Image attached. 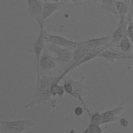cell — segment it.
<instances>
[{
  "mask_svg": "<svg viewBox=\"0 0 133 133\" xmlns=\"http://www.w3.org/2000/svg\"><path fill=\"white\" fill-rule=\"evenodd\" d=\"M128 99H127L123 102L121 103L115 108L102 113L101 125L114 122L117 120L118 119L119 115L122 113L124 110V104L128 101Z\"/></svg>",
  "mask_w": 133,
  "mask_h": 133,
  "instance_id": "obj_9",
  "label": "cell"
},
{
  "mask_svg": "<svg viewBox=\"0 0 133 133\" xmlns=\"http://www.w3.org/2000/svg\"><path fill=\"white\" fill-rule=\"evenodd\" d=\"M97 57L103 58L106 61H109L112 63H114L115 60L128 59L127 54L116 50L113 48L112 49H105L99 54Z\"/></svg>",
  "mask_w": 133,
  "mask_h": 133,
  "instance_id": "obj_11",
  "label": "cell"
},
{
  "mask_svg": "<svg viewBox=\"0 0 133 133\" xmlns=\"http://www.w3.org/2000/svg\"><path fill=\"white\" fill-rule=\"evenodd\" d=\"M133 13V0H129V12L127 17L132 18V14Z\"/></svg>",
  "mask_w": 133,
  "mask_h": 133,
  "instance_id": "obj_24",
  "label": "cell"
},
{
  "mask_svg": "<svg viewBox=\"0 0 133 133\" xmlns=\"http://www.w3.org/2000/svg\"><path fill=\"white\" fill-rule=\"evenodd\" d=\"M84 108L81 107H77L74 109V114L77 116H80L83 115L84 113Z\"/></svg>",
  "mask_w": 133,
  "mask_h": 133,
  "instance_id": "obj_23",
  "label": "cell"
},
{
  "mask_svg": "<svg viewBox=\"0 0 133 133\" xmlns=\"http://www.w3.org/2000/svg\"><path fill=\"white\" fill-rule=\"evenodd\" d=\"M118 46L119 47L121 51L125 54H129L132 51L131 42L126 35L121 40Z\"/></svg>",
  "mask_w": 133,
  "mask_h": 133,
  "instance_id": "obj_16",
  "label": "cell"
},
{
  "mask_svg": "<svg viewBox=\"0 0 133 133\" xmlns=\"http://www.w3.org/2000/svg\"><path fill=\"white\" fill-rule=\"evenodd\" d=\"M56 92L57 95H58L59 97H60V98L62 97L65 92V90H64L63 86H60L58 84L56 87Z\"/></svg>",
  "mask_w": 133,
  "mask_h": 133,
  "instance_id": "obj_21",
  "label": "cell"
},
{
  "mask_svg": "<svg viewBox=\"0 0 133 133\" xmlns=\"http://www.w3.org/2000/svg\"><path fill=\"white\" fill-rule=\"evenodd\" d=\"M127 55L128 57V59L131 60V59L133 58V51H132L131 52H130L129 54H127Z\"/></svg>",
  "mask_w": 133,
  "mask_h": 133,
  "instance_id": "obj_25",
  "label": "cell"
},
{
  "mask_svg": "<svg viewBox=\"0 0 133 133\" xmlns=\"http://www.w3.org/2000/svg\"><path fill=\"white\" fill-rule=\"evenodd\" d=\"M0 130H1V126H0Z\"/></svg>",
  "mask_w": 133,
  "mask_h": 133,
  "instance_id": "obj_31",
  "label": "cell"
},
{
  "mask_svg": "<svg viewBox=\"0 0 133 133\" xmlns=\"http://www.w3.org/2000/svg\"><path fill=\"white\" fill-rule=\"evenodd\" d=\"M119 1H123V0H119Z\"/></svg>",
  "mask_w": 133,
  "mask_h": 133,
  "instance_id": "obj_32",
  "label": "cell"
},
{
  "mask_svg": "<svg viewBox=\"0 0 133 133\" xmlns=\"http://www.w3.org/2000/svg\"><path fill=\"white\" fill-rule=\"evenodd\" d=\"M101 8L107 12L111 13L114 15L118 16L116 10L115 0H100Z\"/></svg>",
  "mask_w": 133,
  "mask_h": 133,
  "instance_id": "obj_17",
  "label": "cell"
},
{
  "mask_svg": "<svg viewBox=\"0 0 133 133\" xmlns=\"http://www.w3.org/2000/svg\"><path fill=\"white\" fill-rule=\"evenodd\" d=\"M90 49L83 45L81 42H78L77 46L74 49V54L71 61L66 64L65 69H68L70 71L73 69L75 65L82 59L86 53Z\"/></svg>",
  "mask_w": 133,
  "mask_h": 133,
  "instance_id": "obj_10",
  "label": "cell"
},
{
  "mask_svg": "<svg viewBox=\"0 0 133 133\" xmlns=\"http://www.w3.org/2000/svg\"><path fill=\"white\" fill-rule=\"evenodd\" d=\"M54 2H61V0H53Z\"/></svg>",
  "mask_w": 133,
  "mask_h": 133,
  "instance_id": "obj_28",
  "label": "cell"
},
{
  "mask_svg": "<svg viewBox=\"0 0 133 133\" xmlns=\"http://www.w3.org/2000/svg\"><path fill=\"white\" fill-rule=\"evenodd\" d=\"M128 23V20H120L117 27L111 35V39L108 44L110 47H113L119 43L123 37L126 35V29Z\"/></svg>",
  "mask_w": 133,
  "mask_h": 133,
  "instance_id": "obj_8",
  "label": "cell"
},
{
  "mask_svg": "<svg viewBox=\"0 0 133 133\" xmlns=\"http://www.w3.org/2000/svg\"><path fill=\"white\" fill-rule=\"evenodd\" d=\"M108 126H105L104 128H101L100 125L95 124H89L87 128L84 131L85 133H101Z\"/></svg>",
  "mask_w": 133,
  "mask_h": 133,
  "instance_id": "obj_19",
  "label": "cell"
},
{
  "mask_svg": "<svg viewBox=\"0 0 133 133\" xmlns=\"http://www.w3.org/2000/svg\"><path fill=\"white\" fill-rule=\"evenodd\" d=\"M73 0H61V2L63 3L64 4H65V3H68L69 2H70V1H72Z\"/></svg>",
  "mask_w": 133,
  "mask_h": 133,
  "instance_id": "obj_26",
  "label": "cell"
},
{
  "mask_svg": "<svg viewBox=\"0 0 133 133\" xmlns=\"http://www.w3.org/2000/svg\"><path fill=\"white\" fill-rule=\"evenodd\" d=\"M35 122L31 119H17L4 121L0 120L1 130L5 132L19 133L32 128Z\"/></svg>",
  "mask_w": 133,
  "mask_h": 133,
  "instance_id": "obj_2",
  "label": "cell"
},
{
  "mask_svg": "<svg viewBox=\"0 0 133 133\" xmlns=\"http://www.w3.org/2000/svg\"><path fill=\"white\" fill-rule=\"evenodd\" d=\"M85 1H87V0H73L72 1L74 2H76V3H79V2H84Z\"/></svg>",
  "mask_w": 133,
  "mask_h": 133,
  "instance_id": "obj_27",
  "label": "cell"
},
{
  "mask_svg": "<svg viewBox=\"0 0 133 133\" xmlns=\"http://www.w3.org/2000/svg\"><path fill=\"white\" fill-rule=\"evenodd\" d=\"M46 48L51 54L56 55L55 59L57 63L68 64L72 60L74 50L63 48L58 45L46 42Z\"/></svg>",
  "mask_w": 133,
  "mask_h": 133,
  "instance_id": "obj_3",
  "label": "cell"
},
{
  "mask_svg": "<svg viewBox=\"0 0 133 133\" xmlns=\"http://www.w3.org/2000/svg\"><path fill=\"white\" fill-rule=\"evenodd\" d=\"M113 47H111L110 46L109 44L103 46L102 47H98V48H95L90 49L84 55V56L82 58L81 60H79L74 66L73 69H76V68L80 66L82 64L85 63L86 62L92 60V59L97 57V56L100 54L102 51L105 50V49L109 48V49H112Z\"/></svg>",
  "mask_w": 133,
  "mask_h": 133,
  "instance_id": "obj_13",
  "label": "cell"
},
{
  "mask_svg": "<svg viewBox=\"0 0 133 133\" xmlns=\"http://www.w3.org/2000/svg\"><path fill=\"white\" fill-rule=\"evenodd\" d=\"M64 5L61 2H50L45 1L43 3L42 11V20L44 22L45 20L52 15L55 12L58 10L60 7Z\"/></svg>",
  "mask_w": 133,
  "mask_h": 133,
  "instance_id": "obj_12",
  "label": "cell"
},
{
  "mask_svg": "<svg viewBox=\"0 0 133 133\" xmlns=\"http://www.w3.org/2000/svg\"><path fill=\"white\" fill-rule=\"evenodd\" d=\"M26 9L32 19L37 22L39 26H44V22L42 20V11L43 2L41 0H25Z\"/></svg>",
  "mask_w": 133,
  "mask_h": 133,
  "instance_id": "obj_7",
  "label": "cell"
},
{
  "mask_svg": "<svg viewBox=\"0 0 133 133\" xmlns=\"http://www.w3.org/2000/svg\"><path fill=\"white\" fill-rule=\"evenodd\" d=\"M115 5L120 20H125L129 12V5L124 1L115 0Z\"/></svg>",
  "mask_w": 133,
  "mask_h": 133,
  "instance_id": "obj_15",
  "label": "cell"
},
{
  "mask_svg": "<svg viewBox=\"0 0 133 133\" xmlns=\"http://www.w3.org/2000/svg\"><path fill=\"white\" fill-rule=\"evenodd\" d=\"M131 60L132 61V65H133V58H132V59H131Z\"/></svg>",
  "mask_w": 133,
  "mask_h": 133,
  "instance_id": "obj_29",
  "label": "cell"
},
{
  "mask_svg": "<svg viewBox=\"0 0 133 133\" xmlns=\"http://www.w3.org/2000/svg\"><path fill=\"white\" fill-rule=\"evenodd\" d=\"M119 125L121 126H122L123 127H125V128L128 127L129 125V122L125 117L121 118L119 121Z\"/></svg>",
  "mask_w": 133,
  "mask_h": 133,
  "instance_id": "obj_22",
  "label": "cell"
},
{
  "mask_svg": "<svg viewBox=\"0 0 133 133\" xmlns=\"http://www.w3.org/2000/svg\"><path fill=\"white\" fill-rule=\"evenodd\" d=\"M43 33L44 39L46 43H51L63 48L72 50H74L78 44V42H77L69 40L61 36L51 34L44 29Z\"/></svg>",
  "mask_w": 133,
  "mask_h": 133,
  "instance_id": "obj_6",
  "label": "cell"
},
{
  "mask_svg": "<svg viewBox=\"0 0 133 133\" xmlns=\"http://www.w3.org/2000/svg\"><path fill=\"white\" fill-rule=\"evenodd\" d=\"M62 79L64 82H67L71 84L72 87L69 94L79 101L83 108L87 112V113L89 117L91 113H90L85 102L83 100V97L86 96L89 91V88L83 83L85 77L82 76L79 80L75 81L70 76H66L65 75Z\"/></svg>",
  "mask_w": 133,
  "mask_h": 133,
  "instance_id": "obj_1",
  "label": "cell"
},
{
  "mask_svg": "<svg viewBox=\"0 0 133 133\" xmlns=\"http://www.w3.org/2000/svg\"><path fill=\"white\" fill-rule=\"evenodd\" d=\"M111 39V36L108 35L101 37L90 39L85 41L81 42V43L89 49L98 48L108 44Z\"/></svg>",
  "mask_w": 133,
  "mask_h": 133,
  "instance_id": "obj_14",
  "label": "cell"
},
{
  "mask_svg": "<svg viewBox=\"0 0 133 133\" xmlns=\"http://www.w3.org/2000/svg\"><path fill=\"white\" fill-rule=\"evenodd\" d=\"M44 26H42L39 27V32L38 35L34 43L33 46V50L35 56L36 57V75H37V86L39 82L41 79V75L39 73V60L41 54L46 46V42L44 37Z\"/></svg>",
  "mask_w": 133,
  "mask_h": 133,
  "instance_id": "obj_5",
  "label": "cell"
},
{
  "mask_svg": "<svg viewBox=\"0 0 133 133\" xmlns=\"http://www.w3.org/2000/svg\"><path fill=\"white\" fill-rule=\"evenodd\" d=\"M89 118V124H95L98 125H101L102 114L99 112L91 114Z\"/></svg>",
  "mask_w": 133,
  "mask_h": 133,
  "instance_id": "obj_18",
  "label": "cell"
},
{
  "mask_svg": "<svg viewBox=\"0 0 133 133\" xmlns=\"http://www.w3.org/2000/svg\"><path fill=\"white\" fill-rule=\"evenodd\" d=\"M126 18L128 20V23L126 29V35L129 37L131 42H133V20L132 18L128 17Z\"/></svg>",
  "mask_w": 133,
  "mask_h": 133,
  "instance_id": "obj_20",
  "label": "cell"
},
{
  "mask_svg": "<svg viewBox=\"0 0 133 133\" xmlns=\"http://www.w3.org/2000/svg\"><path fill=\"white\" fill-rule=\"evenodd\" d=\"M132 18L133 19V13H132Z\"/></svg>",
  "mask_w": 133,
  "mask_h": 133,
  "instance_id": "obj_30",
  "label": "cell"
},
{
  "mask_svg": "<svg viewBox=\"0 0 133 133\" xmlns=\"http://www.w3.org/2000/svg\"><path fill=\"white\" fill-rule=\"evenodd\" d=\"M57 62L51 53L46 48L44 49L39 60V69L41 77L46 75L51 71L52 70L56 68Z\"/></svg>",
  "mask_w": 133,
  "mask_h": 133,
  "instance_id": "obj_4",
  "label": "cell"
}]
</instances>
